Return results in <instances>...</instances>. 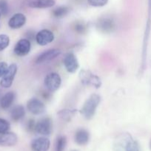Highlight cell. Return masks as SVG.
<instances>
[{
  "label": "cell",
  "mask_w": 151,
  "mask_h": 151,
  "mask_svg": "<svg viewBox=\"0 0 151 151\" xmlns=\"http://www.w3.org/2000/svg\"><path fill=\"white\" fill-rule=\"evenodd\" d=\"M113 151H141L140 146L129 133H122L115 137Z\"/></svg>",
  "instance_id": "cell-1"
},
{
  "label": "cell",
  "mask_w": 151,
  "mask_h": 151,
  "mask_svg": "<svg viewBox=\"0 0 151 151\" xmlns=\"http://www.w3.org/2000/svg\"><path fill=\"white\" fill-rule=\"evenodd\" d=\"M18 142V137L14 133L7 132L0 133V146L12 147L16 145Z\"/></svg>",
  "instance_id": "cell-13"
},
{
  "label": "cell",
  "mask_w": 151,
  "mask_h": 151,
  "mask_svg": "<svg viewBox=\"0 0 151 151\" xmlns=\"http://www.w3.org/2000/svg\"><path fill=\"white\" fill-rule=\"evenodd\" d=\"M108 0H87L89 4L93 7H103L106 5Z\"/></svg>",
  "instance_id": "cell-26"
},
{
  "label": "cell",
  "mask_w": 151,
  "mask_h": 151,
  "mask_svg": "<svg viewBox=\"0 0 151 151\" xmlns=\"http://www.w3.org/2000/svg\"><path fill=\"white\" fill-rule=\"evenodd\" d=\"M30 49L31 44L29 40L22 38L19 40L15 45L14 52L18 56H25L30 52Z\"/></svg>",
  "instance_id": "cell-12"
},
{
  "label": "cell",
  "mask_w": 151,
  "mask_h": 151,
  "mask_svg": "<svg viewBox=\"0 0 151 151\" xmlns=\"http://www.w3.org/2000/svg\"><path fill=\"white\" fill-rule=\"evenodd\" d=\"M25 109L22 106L20 105H18L16 106L15 107H13L11 111H10V116H11V119L13 121H19L20 119H22V118L25 116Z\"/></svg>",
  "instance_id": "cell-19"
},
{
  "label": "cell",
  "mask_w": 151,
  "mask_h": 151,
  "mask_svg": "<svg viewBox=\"0 0 151 151\" xmlns=\"http://www.w3.org/2000/svg\"><path fill=\"white\" fill-rule=\"evenodd\" d=\"M35 127H36V123L35 121L33 119H30L28 122V129L30 131H35Z\"/></svg>",
  "instance_id": "cell-28"
},
{
  "label": "cell",
  "mask_w": 151,
  "mask_h": 151,
  "mask_svg": "<svg viewBox=\"0 0 151 151\" xmlns=\"http://www.w3.org/2000/svg\"><path fill=\"white\" fill-rule=\"evenodd\" d=\"M61 51L58 49H50L46 51L43 52L39 55L36 59V64H41V63H47L53 59L56 58L58 56L60 55Z\"/></svg>",
  "instance_id": "cell-7"
},
{
  "label": "cell",
  "mask_w": 151,
  "mask_h": 151,
  "mask_svg": "<svg viewBox=\"0 0 151 151\" xmlns=\"http://www.w3.org/2000/svg\"><path fill=\"white\" fill-rule=\"evenodd\" d=\"M28 111L32 114L40 115L45 111V106L40 100L36 98L30 99L27 104Z\"/></svg>",
  "instance_id": "cell-10"
},
{
  "label": "cell",
  "mask_w": 151,
  "mask_h": 151,
  "mask_svg": "<svg viewBox=\"0 0 151 151\" xmlns=\"http://www.w3.org/2000/svg\"><path fill=\"white\" fill-rule=\"evenodd\" d=\"M10 44V38L7 35H0V52L7 48Z\"/></svg>",
  "instance_id": "cell-23"
},
{
  "label": "cell",
  "mask_w": 151,
  "mask_h": 151,
  "mask_svg": "<svg viewBox=\"0 0 151 151\" xmlns=\"http://www.w3.org/2000/svg\"><path fill=\"white\" fill-rule=\"evenodd\" d=\"M75 28L76 32H79V33H83L84 31L85 30V27H84V25L83 24H77L76 25Z\"/></svg>",
  "instance_id": "cell-29"
},
{
  "label": "cell",
  "mask_w": 151,
  "mask_h": 151,
  "mask_svg": "<svg viewBox=\"0 0 151 151\" xmlns=\"http://www.w3.org/2000/svg\"><path fill=\"white\" fill-rule=\"evenodd\" d=\"M16 97V94L13 91L6 93L0 100V106L3 109H7L11 106Z\"/></svg>",
  "instance_id": "cell-18"
},
{
  "label": "cell",
  "mask_w": 151,
  "mask_h": 151,
  "mask_svg": "<svg viewBox=\"0 0 151 151\" xmlns=\"http://www.w3.org/2000/svg\"><path fill=\"white\" fill-rule=\"evenodd\" d=\"M97 27L100 29L102 32L108 33L111 32L113 30L115 25L113 22L110 19H102L99 21L97 23Z\"/></svg>",
  "instance_id": "cell-17"
},
{
  "label": "cell",
  "mask_w": 151,
  "mask_h": 151,
  "mask_svg": "<svg viewBox=\"0 0 151 151\" xmlns=\"http://www.w3.org/2000/svg\"><path fill=\"white\" fill-rule=\"evenodd\" d=\"M8 69V65L6 62H0V78H2Z\"/></svg>",
  "instance_id": "cell-27"
},
{
  "label": "cell",
  "mask_w": 151,
  "mask_h": 151,
  "mask_svg": "<svg viewBox=\"0 0 151 151\" xmlns=\"http://www.w3.org/2000/svg\"><path fill=\"white\" fill-rule=\"evenodd\" d=\"M54 40V35L49 29H41L36 35V41L40 46H45L53 42Z\"/></svg>",
  "instance_id": "cell-9"
},
{
  "label": "cell",
  "mask_w": 151,
  "mask_h": 151,
  "mask_svg": "<svg viewBox=\"0 0 151 151\" xmlns=\"http://www.w3.org/2000/svg\"><path fill=\"white\" fill-rule=\"evenodd\" d=\"M10 128V125L9 122L4 119L0 118V133H4L9 131Z\"/></svg>",
  "instance_id": "cell-25"
},
{
  "label": "cell",
  "mask_w": 151,
  "mask_h": 151,
  "mask_svg": "<svg viewBox=\"0 0 151 151\" xmlns=\"http://www.w3.org/2000/svg\"><path fill=\"white\" fill-rule=\"evenodd\" d=\"M90 139L89 132L85 129H78L75 134V142L78 145H85Z\"/></svg>",
  "instance_id": "cell-16"
},
{
  "label": "cell",
  "mask_w": 151,
  "mask_h": 151,
  "mask_svg": "<svg viewBox=\"0 0 151 151\" xmlns=\"http://www.w3.org/2000/svg\"><path fill=\"white\" fill-rule=\"evenodd\" d=\"M50 142L47 137H38L31 142L32 151H47L50 148Z\"/></svg>",
  "instance_id": "cell-11"
},
{
  "label": "cell",
  "mask_w": 151,
  "mask_h": 151,
  "mask_svg": "<svg viewBox=\"0 0 151 151\" xmlns=\"http://www.w3.org/2000/svg\"><path fill=\"white\" fill-rule=\"evenodd\" d=\"M75 151H76V150H75Z\"/></svg>",
  "instance_id": "cell-32"
},
{
  "label": "cell",
  "mask_w": 151,
  "mask_h": 151,
  "mask_svg": "<svg viewBox=\"0 0 151 151\" xmlns=\"http://www.w3.org/2000/svg\"><path fill=\"white\" fill-rule=\"evenodd\" d=\"M16 73H17V65L16 63H12L8 66L6 73L1 78L0 86L5 88H10L13 84Z\"/></svg>",
  "instance_id": "cell-5"
},
{
  "label": "cell",
  "mask_w": 151,
  "mask_h": 151,
  "mask_svg": "<svg viewBox=\"0 0 151 151\" xmlns=\"http://www.w3.org/2000/svg\"><path fill=\"white\" fill-rule=\"evenodd\" d=\"M101 102V97L99 94H91L81 109L80 113L86 119H90L95 115L96 111Z\"/></svg>",
  "instance_id": "cell-2"
},
{
  "label": "cell",
  "mask_w": 151,
  "mask_h": 151,
  "mask_svg": "<svg viewBox=\"0 0 151 151\" xmlns=\"http://www.w3.org/2000/svg\"><path fill=\"white\" fill-rule=\"evenodd\" d=\"M9 7L7 0H0V13L1 15H6L8 13Z\"/></svg>",
  "instance_id": "cell-24"
},
{
  "label": "cell",
  "mask_w": 151,
  "mask_h": 151,
  "mask_svg": "<svg viewBox=\"0 0 151 151\" xmlns=\"http://www.w3.org/2000/svg\"><path fill=\"white\" fill-rule=\"evenodd\" d=\"M44 86L50 91H55L60 87L62 79L59 74L51 72L46 75L44 80Z\"/></svg>",
  "instance_id": "cell-4"
},
{
  "label": "cell",
  "mask_w": 151,
  "mask_h": 151,
  "mask_svg": "<svg viewBox=\"0 0 151 151\" xmlns=\"http://www.w3.org/2000/svg\"><path fill=\"white\" fill-rule=\"evenodd\" d=\"M69 12V8L66 6H60V7H56V9H54L53 11V15L56 18L58 19H61V18L65 17V16H67Z\"/></svg>",
  "instance_id": "cell-20"
},
{
  "label": "cell",
  "mask_w": 151,
  "mask_h": 151,
  "mask_svg": "<svg viewBox=\"0 0 151 151\" xmlns=\"http://www.w3.org/2000/svg\"><path fill=\"white\" fill-rule=\"evenodd\" d=\"M79 78L81 82L86 86H91L96 88H100L102 86L100 78L92 73L90 70L81 69L79 72Z\"/></svg>",
  "instance_id": "cell-3"
},
{
  "label": "cell",
  "mask_w": 151,
  "mask_h": 151,
  "mask_svg": "<svg viewBox=\"0 0 151 151\" xmlns=\"http://www.w3.org/2000/svg\"><path fill=\"white\" fill-rule=\"evenodd\" d=\"M150 150H151V140H150Z\"/></svg>",
  "instance_id": "cell-30"
},
{
  "label": "cell",
  "mask_w": 151,
  "mask_h": 151,
  "mask_svg": "<svg viewBox=\"0 0 151 151\" xmlns=\"http://www.w3.org/2000/svg\"><path fill=\"white\" fill-rule=\"evenodd\" d=\"M26 23V17L22 13H16L10 19L8 22V26L11 29H19Z\"/></svg>",
  "instance_id": "cell-14"
},
{
  "label": "cell",
  "mask_w": 151,
  "mask_h": 151,
  "mask_svg": "<svg viewBox=\"0 0 151 151\" xmlns=\"http://www.w3.org/2000/svg\"><path fill=\"white\" fill-rule=\"evenodd\" d=\"M53 129V122L49 117L43 118L40 119L35 127V131L37 134L42 136H49Z\"/></svg>",
  "instance_id": "cell-6"
},
{
  "label": "cell",
  "mask_w": 151,
  "mask_h": 151,
  "mask_svg": "<svg viewBox=\"0 0 151 151\" xmlns=\"http://www.w3.org/2000/svg\"><path fill=\"white\" fill-rule=\"evenodd\" d=\"M56 4L55 0H30L28 3V5L32 8L44 9L49 8Z\"/></svg>",
  "instance_id": "cell-15"
},
{
  "label": "cell",
  "mask_w": 151,
  "mask_h": 151,
  "mask_svg": "<svg viewBox=\"0 0 151 151\" xmlns=\"http://www.w3.org/2000/svg\"><path fill=\"white\" fill-rule=\"evenodd\" d=\"M63 63L66 70L70 73L76 72L79 67V63L77 60L76 56L72 52L68 53L65 55L63 60Z\"/></svg>",
  "instance_id": "cell-8"
},
{
  "label": "cell",
  "mask_w": 151,
  "mask_h": 151,
  "mask_svg": "<svg viewBox=\"0 0 151 151\" xmlns=\"http://www.w3.org/2000/svg\"><path fill=\"white\" fill-rule=\"evenodd\" d=\"M0 18H1V13H0Z\"/></svg>",
  "instance_id": "cell-31"
},
{
  "label": "cell",
  "mask_w": 151,
  "mask_h": 151,
  "mask_svg": "<svg viewBox=\"0 0 151 151\" xmlns=\"http://www.w3.org/2000/svg\"><path fill=\"white\" fill-rule=\"evenodd\" d=\"M75 114V111L74 110H70V109H64V110H61L59 111L58 115L59 117L65 121H70L71 118L74 116Z\"/></svg>",
  "instance_id": "cell-21"
},
{
  "label": "cell",
  "mask_w": 151,
  "mask_h": 151,
  "mask_svg": "<svg viewBox=\"0 0 151 151\" xmlns=\"http://www.w3.org/2000/svg\"><path fill=\"white\" fill-rule=\"evenodd\" d=\"M67 145L66 137L64 136H59L56 139L55 144V151H64Z\"/></svg>",
  "instance_id": "cell-22"
}]
</instances>
